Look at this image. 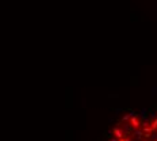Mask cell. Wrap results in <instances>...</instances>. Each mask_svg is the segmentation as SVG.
<instances>
[{"label":"cell","mask_w":157,"mask_h":141,"mask_svg":"<svg viewBox=\"0 0 157 141\" xmlns=\"http://www.w3.org/2000/svg\"><path fill=\"white\" fill-rule=\"evenodd\" d=\"M107 141H157V107L123 114L111 128Z\"/></svg>","instance_id":"6da1fadb"}]
</instances>
